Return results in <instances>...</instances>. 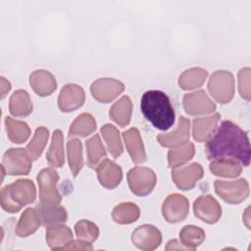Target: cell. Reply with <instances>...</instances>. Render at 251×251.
Masks as SVG:
<instances>
[{
  "mask_svg": "<svg viewBox=\"0 0 251 251\" xmlns=\"http://www.w3.org/2000/svg\"><path fill=\"white\" fill-rule=\"evenodd\" d=\"M204 171L200 164L192 163L172 171V178L181 190H189L203 176Z\"/></svg>",
  "mask_w": 251,
  "mask_h": 251,
  "instance_id": "7c38bea8",
  "label": "cell"
},
{
  "mask_svg": "<svg viewBox=\"0 0 251 251\" xmlns=\"http://www.w3.org/2000/svg\"><path fill=\"white\" fill-rule=\"evenodd\" d=\"M85 100L84 90L77 84H66L60 92L58 106L62 112H71L83 105Z\"/></svg>",
  "mask_w": 251,
  "mask_h": 251,
  "instance_id": "9a60e30c",
  "label": "cell"
},
{
  "mask_svg": "<svg viewBox=\"0 0 251 251\" xmlns=\"http://www.w3.org/2000/svg\"><path fill=\"white\" fill-rule=\"evenodd\" d=\"M210 170L215 176L236 177L241 174V165L230 160H215L210 164Z\"/></svg>",
  "mask_w": 251,
  "mask_h": 251,
  "instance_id": "836d02e7",
  "label": "cell"
},
{
  "mask_svg": "<svg viewBox=\"0 0 251 251\" xmlns=\"http://www.w3.org/2000/svg\"><path fill=\"white\" fill-rule=\"evenodd\" d=\"M68 159L70 169L73 173V176L75 177L83 166L82 158V145L79 139H71L67 144Z\"/></svg>",
  "mask_w": 251,
  "mask_h": 251,
  "instance_id": "d6a6232c",
  "label": "cell"
},
{
  "mask_svg": "<svg viewBox=\"0 0 251 251\" xmlns=\"http://www.w3.org/2000/svg\"><path fill=\"white\" fill-rule=\"evenodd\" d=\"M139 208L131 202L121 203L117 205L112 212V218L114 222L121 225H127L134 223L139 218Z\"/></svg>",
  "mask_w": 251,
  "mask_h": 251,
  "instance_id": "4316f807",
  "label": "cell"
},
{
  "mask_svg": "<svg viewBox=\"0 0 251 251\" xmlns=\"http://www.w3.org/2000/svg\"><path fill=\"white\" fill-rule=\"evenodd\" d=\"M40 203L45 205H59L62 197L57 189L59 175L52 168L42 169L37 175Z\"/></svg>",
  "mask_w": 251,
  "mask_h": 251,
  "instance_id": "5b68a950",
  "label": "cell"
},
{
  "mask_svg": "<svg viewBox=\"0 0 251 251\" xmlns=\"http://www.w3.org/2000/svg\"><path fill=\"white\" fill-rule=\"evenodd\" d=\"M48 137H49V130L46 127L40 126L36 128L31 141L27 144L25 148L26 152L28 153V155L32 160H37L40 157L47 143Z\"/></svg>",
  "mask_w": 251,
  "mask_h": 251,
  "instance_id": "8d00e7d4",
  "label": "cell"
},
{
  "mask_svg": "<svg viewBox=\"0 0 251 251\" xmlns=\"http://www.w3.org/2000/svg\"><path fill=\"white\" fill-rule=\"evenodd\" d=\"M10 113L15 117H25L32 112V102L25 90L19 89L10 97Z\"/></svg>",
  "mask_w": 251,
  "mask_h": 251,
  "instance_id": "cb8c5ba5",
  "label": "cell"
},
{
  "mask_svg": "<svg viewBox=\"0 0 251 251\" xmlns=\"http://www.w3.org/2000/svg\"><path fill=\"white\" fill-rule=\"evenodd\" d=\"M29 83L34 92L39 96H48L57 87L56 78L45 70H37L30 74Z\"/></svg>",
  "mask_w": 251,
  "mask_h": 251,
  "instance_id": "ac0fdd59",
  "label": "cell"
},
{
  "mask_svg": "<svg viewBox=\"0 0 251 251\" xmlns=\"http://www.w3.org/2000/svg\"><path fill=\"white\" fill-rule=\"evenodd\" d=\"M101 133L107 143L111 155L115 159L120 157L124 151V148L119 130L113 125L106 124L101 127Z\"/></svg>",
  "mask_w": 251,
  "mask_h": 251,
  "instance_id": "4dcf8cb0",
  "label": "cell"
},
{
  "mask_svg": "<svg viewBox=\"0 0 251 251\" xmlns=\"http://www.w3.org/2000/svg\"><path fill=\"white\" fill-rule=\"evenodd\" d=\"M6 130L9 139L14 143L25 142L30 134V128L25 122L14 120L11 117L5 119Z\"/></svg>",
  "mask_w": 251,
  "mask_h": 251,
  "instance_id": "f1b7e54d",
  "label": "cell"
},
{
  "mask_svg": "<svg viewBox=\"0 0 251 251\" xmlns=\"http://www.w3.org/2000/svg\"><path fill=\"white\" fill-rule=\"evenodd\" d=\"M189 129H190L189 120L183 116H180L178 119L176 128L170 133L159 134L157 136V139L159 143L164 147H168V148L180 147L189 141Z\"/></svg>",
  "mask_w": 251,
  "mask_h": 251,
  "instance_id": "2e32d148",
  "label": "cell"
},
{
  "mask_svg": "<svg viewBox=\"0 0 251 251\" xmlns=\"http://www.w3.org/2000/svg\"><path fill=\"white\" fill-rule=\"evenodd\" d=\"M73 240L72 230L62 225L48 226L46 228V242L52 250H64Z\"/></svg>",
  "mask_w": 251,
  "mask_h": 251,
  "instance_id": "ffe728a7",
  "label": "cell"
},
{
  "mask_svg": "<svg viewBox=\"0 0 251 251\" xmlns=\"http://www.w3.org/2000/svg\"><path fill=\"white\" fill-rule=\"evenodd\" d=\"M238 90L242 98L250 100V69H241L238 73Z\"/></svg>",
  "mask_w": 251,
  "mask_h": 251,
  "instance_id": "f35d334b",
  "label": "cell"
},
{
  "mask_svg": "<svg viewBox=\"0 0 251 251\" xmlns=\"http://www.w3.org/2000/svg\"><path fill=\"white\" fill-rule=\"evenodd\" d=\"M41 224L36 208H27L21 216L15 232L20 237H26L34 233Z\"/></svg>",
  "mask_w": 251,
  "mask_h": 251,
  "instance_id": "7402d4cb",
  "label": "cell"
},
{
  "mask_svg": "<svg viewBox=\"0 0 251 251\" xmlns=\"http://www.w3.org/2000/svg\"><path fill=\"white\" fill-rule=\"evenodd\" d=\"M132 112V103L128 96H123L115 102L110 109L109 115L111 119L122 127L127 126L130 122Z\"/></svg>",
  "mask_w": 251,
  "mask_h": 251,
  "instance_id": "484cf974",
  "label": "cell"
},
{
  "mask_svg": "<svg viewBox=\"0 0 251 251\" xmlns=\"http://www.w3.org/2000/svg\"><path fill=\"white\" fill-rule=\"evenodd\" d=\"M96 129V121L88 113L80 114L71 125L69 137L71 136H87Z\"/></svg>",
  "mask_w": 251,
  "mask_h": 251,
  "instance_id": "83f0119b",
  "label": "cell"
},
{
  "mask_svg": "<svg viewBox=\"0 0 251 251\" xmlns=\"http://www.w3.org/2000/svg\"><path fill=\"white\" fill-rule=\"evenodd\" d=\"M189 212V202L187 198L178 193L170 194L163 202L162 214L164 219L171 224L183 221Z\"/></svg>",
  "mask_w": 251,
  "mask_h": 251,
  "instance_id": "9c48e42d",
  "label": "cell"
},
{
  "mask_svg": "<svg viewBox=\"0 0 251 251\" xmlns=\"http://www.w3.org/2000/svg\"><path fill=\"white\" fill-rule=\"evenodd\" d=\"M208 89L216 101L222 104L228 103L234 94L232 74L224 70L216 71L209 79Z\"/></svg>",
  "mask_w": 251,
  "mask_h": 251,
  "instance_id": "277c9868",
  "label": "cell"
},
{
  "mask_svg": "<svg viewBox=\"0 0 251 251\" xmlns=\"http://www.w3.org/2000/svg\"><path fill=\"white\" fill-rule=\"evenodd\" d=\"M144 118L160 130L169 129L176 120L175 110L168 95L161 90H148L140 100Z\"/></svg>",
  "mask_w": 251,
  "mask_h": 251,
  "instance_id": "7a4b0ae2",
  "label": "cell"
},
{
  "mask_svg": "<svg viewBox=\"0 0 251 251\" xmlns=\"http://www.w3.org/2000/svg\"><path fill=\"white\" fill-rule=\"evenodd\" d=\"M208 75V72L201 68H192L183 72L178 78L179 87L184 90L201 86Z\"/></svg>",
  "mask_w": 251,
  "mask_h": 251,
  "instance_id": "f546056e",
  "label": "cell"
},
{
  "mask_svg": "<svg viewBox=\"0 0 251 251\" xmlns=\"http://www.w3.org/2000/svg\"><path fill=\"white\" fill-rule=\"evenodd\" d=\"M126 147L135 164H140L146 161V154L139 130L136 127H131L123 132Z\"/></svg>",
  "mask_w": 251,
  "mask_h": 251,
  "instance_id": "d6986e66",
  "label": "cell"
},
{
  "mask_svg": "<svg viewBox=\"0 0 251 251\" xmlns=\"http://www.w3.org/2000/svg\"><path fill=\"white\" fill-rule=\"evenodd\" d=\"M127 182L131 192L137 196L149 194L156 185L157 177L155 173L145 167H135L127 173Z\"/></svg>",
  "mask_w": 251,
  "mask_h": 251,
  "instance_id": "52a82bcc",
  "label": "cell"
},
{
  "mask_svg": "<svg viewBox=\"0 0 251 251\" xmlns=\"http://www.w3.org/2000/svg\"><path fill=\"white\" fill-rule=\"evenodd\" d=\"M175 249H188L187 247H185L184 245L181 246L178 244L177 240L176 239H173V240H170L166 246V250H175ZM189 250V249H188Z\"/></svg>",
  "mask_w": 251,
  "mask_h": 251,
  "instance_id": "60d3db41",
  "label": "cell"
},
{
  "mask_svg": "<svg viewBox=\"0 0 251 251\" xmlns=\"http://www.w3.org/2000/svg\"><path fill=\"white\" fill-rule=\"evenodd\" d=\"M179 238L182 245L189 250H194L205 239V231L195 226H185L179 231Z\"/></svg>",
  "mask_w": 251,
  "mask_h": 251,
  "instance_id": "1f68e13d",
  "label": "cell"
},
{
  "mask_svg": "<svg viewBox=\"0 0 251 251\" xmlns=\"http://www.w3.org/2000/svg\"><path fill=\"white\" fill-rule=\"evenodd\" d=\"M31 158L24 148H11L2 160V172L10 176L27 175L31 169Z\"/></svg>",
  "mask_w": 251,
  "mask_h": 251,
  "instance_id": "8992f818",
  "label": "cell"
},
{
  "mask_svg": "<svg viewBox=\"0 0 251 251\" xmlns=\"http://www.w3.org/2000/svg\"><path fill=\"white\" fill-rule=\"evenodd\" d=\"M125 90L123 82L109 77L99 78L95 80L91 86L90 91L92 96L99 102L108 103L114 100Z\"/></svg>",
  "mask_w": 251,
  "mask_h": 251,
  "instance_id": "8fae6325",
  "label": "cell"
},
{
  "mask_svg": "<svg viewBox=\"0 0 251 251\" xmlns=\"http://www.w3.org/2000/svg\"><path fill=\"white\" fill-rule=\"evenodd\" d=\"M75 231L79 239H84L88 242H93L99 235L98 226L87 220H80L75 226Z\"/></svg>",
  "mask_w": 251,
  "mask_h": 251,
  "instance_id": "74e56055",
  "label": "cell"
},
{
  "mask_svg": "<svg viewBox=\"0 0 251 251\" xmlns=\"http://www.w3.org/2000/svg\"><path fill=\"white\" fill-rule=\"evenodd\" d=\"M206 155L209 160H230L245 167L250 164L251 150L247 132L231 121H223L207 140Z\"/></svg>",
  "mask_w": 251,
  "mask_h": 251,
  "instance_id": "6da1fadb",
  "label": "cell"
},
{
  "mask_svg": "<svg viewBox=\"0 0 251 251\" xmlns=\"http://www.w3.org/2000/svg\"><path fill=\"white\" fill-rule=\"evenodd\" d=\"M183 108L187 114L196 116L214 112L216 105L210 100L204 90H198L183 96Z\"/></svg>",
  "mask_w": 251,
  "mask_h": 251,
  "instance_id": "5bb4252c",
  "label": "cell"
},
{
  "mask_svg": "<svg viewBox=\"0 0 251 251\" xmlns=\"http://www.w3.org/2000/svg\"><path fill=\"white\" fill-rule=\"evenodd\" d=\"M11 89V84L4 77H1V98H4L6 93Z\"/></svg>",
  "mask_w": 251,
  "mask_h": 251,
  "instance_id": "b9f144b4",
  "label": "cell"
},
{
  "mask_svg": "<svg viewBox=\"0 0 251 251\" xmlns=\"http://www.w3.org/2000/svg\"><path fill=\"white\" fill-rule=\"evenodd\" d=\"M92 250V245L91 242H88L86 240H72L64 250Z\"/></svg>",
  "mask_w": 251,
  "mask_h": 251,
  "instance_id": "ab89813d",
  "label": "cell"
},
{
  "mask_svg": "<svg viewBox=\"0 0 251 251\" xmlns=\"http://www.w3.org/2000/svg\"><path fill=\"white\" fill-rule=\"evenodd\" d=\"M131 241L138 249L154 250L161 244L162 234L154 226L142 225L132 232Z\"/></svg>",
  "mask_w": 251,
  "mask_h": 251,
  "instance_id": "4fadbf2b",
  "label": "cell"
},
{
  "mask_svg": "<svg viewBox=\"0 0 251 251\" xmlns=\"http://www.w3.org/2000/svg\"><path fill=\"white\" fill-rule=\"evenodd\" d=\"M46 160L50 166L60 168L65 163L64 155V136L60 129L54 130L51 145L46 153Z\"/></svg>",
  "mask_w": 251,
  "mask_h": 251,
  "instance_id": "d4e9b609",
  "label": "cell"
},
{
  "mask_svg": "<svg viewBox=\"0 0 251 251\" xmlns=\"http://www.w3.org/2000/svg\"><path fill=\"white\" fill-rule=\"evenodd\" d=\"M36 210L43 226H53L65 223L68 218L66 209L59 205H45L40 203L36 206Z\"/></svg>",
  "mask_w": 251,
  "mask_h": 251,
  "instance_id": "603a6c76",
  "label": "cell"
},
{
  "mask_svg": "<svg viewBox=\"0 0 251 251\" xmlns=\"http://www.w3.org/2000/svg\"><path fill=\"white\" fill-rule=\"evenodd\" d=\"M194 145L193 143H186L182 147H176L173 148L169 151L168 153V162H169V167L170 168H176L187 161L191 160L194 156Z\"/></svg>",
  "mask_w": 251,
  "mask_h": 251,
  "instance_id": "e575fe53",
  "label": "cell"
},
{
  "mask_svg": "<svg viewBox=\"0 0 251 251\" xmlns=\"http://www.w3.org/2000/svg\"><path fill=\"white\" fill-rule=\"evenodd\" d=\"M36 198V189L30 179H18L1 190V206L9 213H18Z\"/></svg>",
  "mask_w": 251,
  "mask_h": 251,
  "instance_id": "3957f363",
  "label": "cell"
},
{
  "mask_svg": "<svg viewBox=\"0 0 251 251\" xmlns=\"http://www.w3.org/2000/svg\"><path fill=\"white\" fill-rule=\"evenodd\" d=\"M221 115L216 113L205 118H196L193 120V138L198 142L207 141L215 132Z\"/></svg>",
  "mask_w": 251,
  "mask_h": 251,
  "instance_id": "44dd1931",
  "label": "cell"
},
{
  "mask_svg": "<svg viewBox=\"0 0 251 251\" xmlns=\"http://www.w3.org/2000/svg\"><path fill=\"white\" fill-rule=\"evenodd\" d=\"M99 182L108 189L117 187L123 177V172L120 166L109 159H104L96 168Z\"/></svg>",
  "mask_w": 251,
  "mask_h": 251,
  "instance_id": "e0dca14e",
  "label": "cell"
},
{
  "mask_svg": "<svg viewBox=\"0 0 251 251\" xmlns=\"http://www.w3.org/2000/svg\"><path fill=\"white\" fill-rule=\"evenodd\" d=\"M195 217L207 224L217 223L222 216V207L211 195L199 196L193 204Z\"/></svg>",
  "mask_w": 251,
  "mask_h": 251,
  "instance_id": "30bf717a",
  "label": "cell"
},
{
  "mask_svg": "<svg viewBox=\"0 0 251 251\" xmlns=\"http://www.w3.org/2000/svg\"><path fill=\"white\" fill-rule=\"evenodd\" d=\"M85 146L87 152V165L90 168H94L102 158L106 157V150L99 134H94L91 138L86 140Z\"/></svg>",
  "mask_w": 251,
  "mask_h": 251,
  "instance_id": "d590c367",
  "label": "cell"
},
{
  "mask_svg": "<svg viewBox=\"0 0 251 251\" xmlns=\"http://www.w3.org/2000/svg\"><path fill=\"white\" fill-rule=\"evenodd\" d=\"M216 193L229 204H238L249 195V184L244 178L233 181L217 179L214 182Z\"/></svg>",
  "mask_w": 251,
  "mask_h": 251,
  "instance_id": "ba28073f",
  "label": "cell"
}]
</instances>
